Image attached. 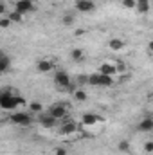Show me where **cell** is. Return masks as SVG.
I'll return each instance as SVG.
<instances>
[{"instance_id": "obj_1", "label": "cell", "mask_w": 153, "mask_h": 155, "mask_svg": "<svg viewBox=\"0 0 153 155\" xmlns=\"http://www.w3.org/2000/svg\"><path fill=\"white\" fill-rule=\"evenodd\" d=\"M25 105V99L18 96V90H4L0 94V108L4 110H15L18 107Z\"/></svg>"}, {"instance_id": "obj_2", "label": "cell", "mask_w": 153, "mask_h": 155, "mask_svg": "<svg viewBox=\"0 0 153 155\" xmlns=\"http://www.w3.org/2000/svg\"><path fill=\"white\" fill-rule=\"evenodd\" d=\"M88 85L106 88V87H112V85H114V78L106 76V74H101V72H94V74L88 76Z\"/></svg>"}, {"instance_id": "obj_3", "label": "cell", "mask_w": 153, "mask_h": 155, "mask_svg": "<svg viewBox=\"0 0 153 155\" xmlns=\"http://www.w3.org/2000/svg\"><path fill=\"white\" fill-rule=\"evenodd\" d=\"M47 112L52 117H56L58 121H63L65 117H69V114H67V103H52Z\"/></svg>"}, {"instance_id": "obj_4", "label": "cell", "mask_w": 153, "mask_h": 155, "mask_svg": "<svg viewBox=\"0 0 153 155\" xmlns=\"http://www.w3.org/2000/svg\"><path fill=\"white\" fill-rule=\"evenodd\" d=\"M9 121L18 124V126H29L33 123V117H31L29 112H13L11 117H9Z\"/></svg>"}, {"instance_id": "obj_5", "label": "cell", "mask_w": 153, "mask_h": 155, "mask_svg": "<svg viewBox=\"0 0 153 155\" xmlns=\"http://www.w3.org/2000/svg\"><path fill=\"white\" fill-rule=\"evenodd\" d=\"M72 83V78L67 71H56L54 74V85L58 88H69V85Z\"/></svg>"}, {"instance_id": "obj_6", "label": "cell", "mask_w": 153, "mask_h": 155, "mask_svg": "<svg viewBox=\"0 0 153 155\" xmlns=\"http://www.w3.org/2000/svg\"><path fill=\"white\" fill-rule=\"evenodd\" d=\"M15 11L22 13V15H29V13L36 11V4H34V0H16L15 2Z\"/></svg>"}, {"instance_id": "obj_7", "label": "cell", "mask_w": 153, "mask_h": 155, "mask_svg": "<svg viewBox=\"0 0 153 155\" xmlns=\"http://www.w3.org/2000/svg\"><path fill=\"white\" fill-rule=\"evenodd\" d=\"M36 121H38L43 128H54V126L58 124V119H56V117H52L49 112H41V114H38Z\"/></svg>"}, {"instance_id": "obj_8", "label": "cell", "mask_w": 153, "mask_h": 155, "mask_svg": "<svg viewBox=\"0 0 153 155\" xmlns=\"http://www.w3.org/2000/svg\"><path fill=\"white\" fill-rule=\"evenodd\" d=\"M77 130V124L74 119H70V117H65L63 121H61V126H60V132L63 134V135H70V134H74Z\"/></svg>"}, {"instance_id": "obj_9", "label": "cell", "mask_w": 153, "mask_h": 155, "mask_svg": "<svg viewBox=\"0 0 153 155\" xmlns=\"http://www.w3.org/2000/svg\"><path fill=\"white\" fill-rule=\"evenodd\" d=\"M76 9L79 13H90V11H94L96 9V4L94 2H90V0H76Z\"/></svg>"}, {"instance_id": "obj_10", "label": "cell", "mask_w": 153, "mask_h": 155, "mask_svg": "<svg viewBox=\"0 0 153 155\" xmlns=\"http://www.w3.org/2000/svg\"><path fill=\"white\" fill-rule=\"evenodd\" d=\"M97 72H101V74H106V76H117L119 74V71H117V67H115V63H110V61H106V63H101V67H99V71Z\"/></svg>"}, {"instance_id": "obj_11", "label": "cell", "mask_w": 153, "mask_h": 155, "mask_svg": "<svg viewBox=\"0 0 153 155\" xmlns=\"http://www.w3.org/2000/svg\"><path fill=\"white\" fill-rule=\"evenodd\" d=\"M139 132H153V117H142L137 124Z\"/></svg>"}, {"instance_id": "obj_12", "label": "cell", "mask_w": 153, "mask_h": 155, "mask_svg": "<svg viewBox=\"0 0 153 155\" xmlns=\"http://www.w3.org/2000/svg\"><path fill=\"white\" fill-rule=\"evenodd\" d=\"M36 69L41 74H47V72H50L54 69V61H50V60H40L38 63H36Z\"/></svg>"}, {"instance_id": "obj_13", "label": "cell", "mask_w": 153, "mask_h": 155, "mask_svg": "<svg viewBox=\"0 0 153 155\" xmlns=\"http://www.w3.org/2000/svg\"><path fill=\"white\" fill-rule=\"evenodd\" d=\"M99 121H103V117L96 116V114H83V117H81V123L85 126H92V124H96Z\"/></svg>"}, {"instance_id": "obj_14", "label": "cell", "mask_w": 153, "mask_h": 155, "mask_svg": "<svg viewBox=\"0 0 153 155\" xmlns=\"http://www.w3.org/2000/svg\"><path fill=\"white\" fill-rule=\"evenodd\" d=\"M9 67H11V58H9L7 54H2V56H0V72H2V74L7 72Z\"/></svg>"}, {"instance_id": "obj_15", "label": "cell", "mask_w": 153, "mask_h": 155, "mask_svg": "<svg viewBox=\"0 0 153 155\" xmlns=\"http://www.w3.org/2000/svg\"><path fill=\"white\" fill-rule=\"evenodd\" d=\"M72 96H74V99H76V101H79V103H83V101H86V99H88V94H86V90H85L83 87H79L76 92L72 94Z\"/></svg>"}, {"instance_id": "obj_16", "label": "cell", "mask_w": 153, "mask_h": 155, "mask_svg": "<svg viewBox=\"0 0 153 155\" xmlns=\"http://www.w3.org/2000/svg\"><path fill=\"white\" fill-rule=\"evenodd\" d=\"M108 47H110L112 51H121V49H124V41L121 38H112L108 41Z\"/></svg>"}, {"instance_id": "obj_17", "label": "cell", "mask_w": 153, "mask_h": 155, "mask_svg": "<svg viewBox=\"0 0 153 155\" xmlns=\"http://www.w3.org/2000/svg\"><path fill=\"white\" fill-rule=\"evenodd\" d=\"M150 7H151V5H150V0H137V7H135V9H137L139 13L144 15V13L150 11Z\"/></svg>"}, {"instance_id": "obj_18", "label": "cell", "mask_w": 153, "mask_h": 155, "mask_svg": "<svg viewBox=\"0 0 153 155\" xmlns=\"http://www.w3.org/2000/svg\"><path fill=\"white\" fill-rule=\"evenodd\" d=\"M7 16H9V20H11L13 24H22V22H24V15L18 13V11H11Z\"/></svg>"}, {"instance_id": "obj_19", "label": "cell", "mask_w": 153, "mask_h": 155, "mask_svg": "<svg viewBox=\"0 0 153 155\" xmlns=\"http://www.w3.org/2000/svg\"><path fill=\"white\" fill-rule=\"evenodd\" d=\"M29 112L41 114V112H43V105H41L40 101H31V103H29Z\"/></svg>"}, {"instance_id": "obj_20", "label": "cell", "mask_w": 153, "mask_h": 155, "mask_svg": "<svg viewBox=\"0 0 153 155\" xmlns=\"http://www.w3.org/2000/svg\"><path fill=\"white\" fill-rule=\"evenodd\" d=\"M61 22H63V25H67V27H72V25H74V22H76V18H74V15H70V13H65V15H63V18H61Z\"/></svg>"}, {"instance_id": "obj_21", "label": "cell", "mask_w": 153, "mask_h": 155, "mask_svg": "<svg viewBox=\"0 0 153 155\" xmlns=\"http://www.w3.org/2000/svg\"><path fill=\"white\" fill-rule=\"evenodd\" d=\"M117 150H119L121 153H130V150H132L130 141H121V143L117 144Z\"/></svg>"}, {"instance_id": "obj_22", "label": "cell", "mask_w": 153, "mask_h": 155, "mask_svg": "<svg viewBox=\"0 0 153 155\" xmlns=\"http://www.w3.org/2000/svg\"><path fill=\"white\" fill-rule=\"evenodd\" d=\"M74 81L77 83V87H85V85L88 83V76H86V74H77Z\"/></svg>"}, {"instance_id": "obj_23", "label": "cell", "mask_w": 153, "mask_h": 155, "mask_svg": "<svg viewBox=\"0 0 153 155\" xmlns=\"http://www.w3.org/2000/svg\"><path fill=\"white\" fill-rule=\"evenodd\" d=\"M70 58H72L74 61L83 60V51H81V49H72V51H70Z\"/></svg>"}, {"instance_id": "obj_24", "label": "cell", "mask_w": 153, "mask_h": 155, "mask_svg": "<svg viewBox=\"0 0 153 155\" xmlns=\"http://www.w3.org/2000/svg\"><path fill=\"white\" fill-rule=\"evenodd\" d=\"M122 7H126V9H135V7H137V0H122Z\"/></svg>"}, {"instance_id": "obj_25", "label": "cell", "mask_w": 153, "mask_h": 155, "mask_svg": "<svg viewBox=\"0 0 153 155\" xmlns=\"http://www.w3.org/2000/svg\"><path fill=\"white\" fill-rule=\"evenodd\" d=\"M11 24H13V22L9 20V16H2V18H0V27H2V29H7Z\"/></svg>"}, {"instance_id": "obj_26", "label": "cell", "mask_w": 153, "mask_h": 155, "mask_svg": "<svg viewBox=\"0 0 153 155\" xmlns=\"http://www.w3.org/2000/svg\"><path fill=\"white\" fill-rule=\"evenodd\" d=\"M144 152H146V153H153V141L144 143Z\"/></svg>"}, {"instance_id": "obj_27", "label": "cell", "mask_w": 153, "mask_h": 155, "mask_svg": "<svg viewBox=\"0 0 153 155\" xmlns=\"http://www.w3.org/2000/svg\"><path fill=\"white\" fill-rule=\"evenodd\" d=\"M69 152H67V148H63V146H60V148H56L54 150V155H67Z\"/></svg>"}, {"instance_id": "obj_28", "label": "cell", "mask_w": 153, "mask_h": 155, "mask_svg": "<svg viewBox=\"0 0 153 155\" xmlns=\"http://www.w3.org/2000/svg\"><path fill=\"white\" fill-rule=\"evenodd\" d=\"M115 67H117V71H119V72L126 71V65H124V61H115Z\"/></svg>"}, {"instance_id": "obj_29", "label": "cell", "mask_w": 153, "mask_h": 155, "mask_svg": "<svg viewBox=\"0 0 153 155\" xmlns=\"http://www.w3.org/2000/svg\"><path fill=\"white\" fill-rule=\"evenodd\" d=\"M148 49H150V52H153V40L148 43Z\"/></svg>"}, {"instance_id": "obj_30", "label": "cell", "mask_w": 153, "mask_h": 155, "mask_svg": "<svg viewBox=\"0 0 153 155\" xmlns=\"http://www.w3.org/2000/svg\"><path fill=\"white\" fill-rule=\"evenodd\" d=\"M90 2H94V0H90Z\"/></svg>"}, {"instance_id": "obj_31", "label": "cell", "mask_w": 153, "mask_h": 155, "mask_svg": "<svg viewBox=\"0 0 153 155\" xmlns=\"http://www.w3.org/2000/svg\"><path fill=\"white\" fill-rule=\"evenodd\" d=\"M121 2H122V0H121Z\"/></svg>"}]
</instances>
